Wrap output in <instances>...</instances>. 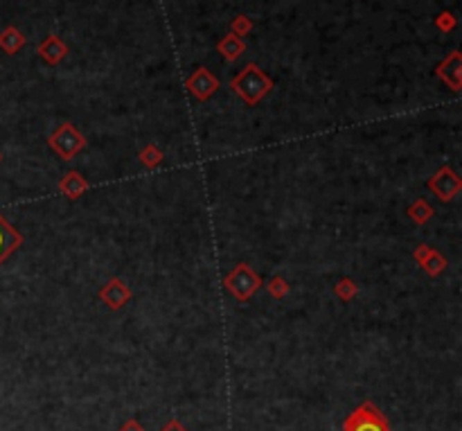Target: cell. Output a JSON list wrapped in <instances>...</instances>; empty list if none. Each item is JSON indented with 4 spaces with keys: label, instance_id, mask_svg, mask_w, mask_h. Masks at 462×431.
Returning a JSON list of instances; mask_svg holds the SVG:
<instances>
[{
    "label": "cell",
    "instance_id": "obj_8",
    "mask_svg": "<svg viewBox=\"0 0 462 431\" xmlns=\"http://www.w3.org/2000/svg\"><path fill=\"white\" fill-rule=\"evenodd\" d=\"M21 244H23V235L0 214V264L12 253H16V251L21 248Z\"/></svg>",
    "mask_w": 462,
    "mask_h": 431
},
{
    "label": "cell",
    "instance_id": "obj_12",
    "mask_svg": "<svg viewBox=\"0 0 462 431\" xmlns=\"http://www.w3.org/2000/svg\"><path fill=\"white\" fill-rule=\"evenodd\" d=\"M406 214H409L418 226H424V223H429L433 219L436 210H433V205L427 199H415L409 208H406Z\"/></svg>",
    "mask_w": 462,
    "mask_h": 431
},
{
    "label": "cell",
    "instance_id": "obj_14",
    "mask_svg": "<svg viewBox=\"0 0 462 431\" xmlns=\"http://www.w3.org/2000/svg\"><path fill=\"white\" fill-rule=\"evenodd\" d=\"M138 160L144 165V167H158L162 160H165V151H162L158 145H153V142H149V145H144L140 151H138Z\"/></svg>",
    "mask_w": 462,
    "mask_h": 431
},
{
    "label": "cell",
    "instance_id": "obj_10",
    "mask_svg": "<svg viewBox=\"0 0 462 431\" xmlns=\"http://www.w3.org/2000/svg\"><path fill=\"white\" fill-rule=\"evenodd\" d=\"M438 77L445 79V82H447L451 88H454V91H458V88H460V79H462L458 52H454V55L449 57V61H445V64L438 68Z\"/></svg>",
    "mask_w": 462,
    "mask_h": 431
},
{
    "label": "cell",
    "instance_id": "obj_6",
    "mask_svg": "<svg viewBox=\"0 0 462 431\" xmlns=\"http://www.w3.org/2000/svg\"><path fill=\"white\" fill-rule=\"evenodd\" d=\"M131 298H133L131 287L126 285L122 278H111V280L99 289V301H102L108 310H122Z\"/></svg>",
    "mask_w": 462,
    "mask_h": 431
},
{
    "label": "cell",
    "instance_id": "obj_16",
    "mask_svg": "<svg viewBox=\"0 0 462 431\" xmlns=\"http://www.w3.org/2000/svg\"><path fill=\"white\" fill-rule=\"evenodd\" d=\"M219 52L228 59V61H234L241 52H243V43L237 39V37H225L221 43H219Z\"/></svg>",
    "mask_w": 462,
    "mask_h": 431
},
{
    "label": "cell",
    "instance_id": "obj_15",
    "mask_svg": "<svg viewBox=\"0 0 462 431\" xmlns=\"http://www.w3.org/2000/svg\"><path fill=\"white\" fill-rule=\"evenodd\" d=\"M334 296H336L339 301H343V303H352L359 296V287H357V282L352 280V278H341V280L334 285Z\"/></svg>",
    "mask_w": 462,
    "mask_h": 431
},
{
    "label": "cell",
    "instance_id": "obj_1",
    "mask_svg": "<svg viewBox=\"0 0 462 431\" xmlns=\"http://www.w3.org/2000/svg\"><path fill=\"white\" fill-rule=\"evenodd\" d=\"M232 91L239 95V100H243L248 106L259 104L264 97L273 91V79H271L264 70H259L255 64H250L237 73V77L232 79Z\"/></svg>",
    "mask_w": 462,
    "mask_h": 431
},
{
    "label": "cell",
    "instance_id": "obj_11",
    "mask_svg": "<svg viewBox=\"0 0 462 431\" xmlns=\"http://www.w3.org/2000/svg\"><path fill=\"white\" fill-rule=\"evenodd\" d=\"M447 267H449L447 257L442 255L438 248H431V253L420 262V269H422V271L427 273V276H431V278L442 276V273L447 271Z\"/></svg>",
    "mask_w": 462,
    "mask_h": 431
},
{
    "label": "cell",
    "instance_id": "obj_4",
    "mask_svg": "<svg viewBox=\"0 0 462 431\" xmlns=\"http://www.w3.org/2000/svg\"><path fill=\"white\" fill-rule=\"evenodd\" d=\"M343 431H391V425L373 402H363L343 422Z\"/></svg>",
    "mask_w": 462,
    "mask_h": 431
},
{
    "label": "cell",
    "instance_id": "obj_9",
    "mask_svg": "<svg viewBox=\"0 0 462 431\" xmlns=\"http://www.w3.org/2000/svg\"><path fill=\"white\" fill-rule=\"evenodd\" d=\"M86 190H88V181L77 172V169H70V172H66V174L61 176V181H59V192H61L63 196H66V199L77 201L79 196H84Z\"/></svg>",
    "mask_w": 462,
    "mask_h": 431
},
{
    "label": "cell",
    "instance_id": "obj_3",
    "mask_svg": "<svg viewBox=\"0 0 462 431\" xmlns=\"http://www.w3.org/2000/svg\"><path fill=\"white\" fill-rule=\"evenodd\" d=\"M48 145L63 160H72L86 149V136L72 122H63L48 136Z\"/></svg>",
    "mask_w": 462,
    "mask_h": 431
},
{
    "label": "cell",
    "instance_id": "obj_7",
    "mask_svg": "<svg viewBox=\"0 0 462 431\" xmlns=\"http://www.w3.org/2000/svg\"><path fill=\"white\" fill-rule=\"evenodd\" d=\"M187 91L192 93L196 100L205 102L219 91V79H216L207 68H198L196 73L187 79Z\"/></svg>",
    "mask_w": 462,
    "mask_h": 431
},
{
    "label": "cell",
    "instance_id": "obj_20",
    "mask_svg": "<svg viewBox=\"0 0 462 431\" xmlns=\"http://www.w3.org/2000/svg\"><path fill=\"white\" fill-rule=\"evenodd\" d=\"M122 431H142V427L138 425V422H133V420H131V422H126Z\"/></svg>",
    "mask_w": 462,
    "mask_h": 431
},
{
    "label": "cell",
    "instance_id": "obj_5",
    "mask_svg": "<svg viewBox=\"0 0 462 431\" xmlns=\"http://www.w3.org/2000/svg\"><path fill=\"white\" fill-rule=\"evenodd\" d=\"M429 190L438 196L442 203L454 201L462 190V178L451 165H442L436 174L429 178Z\"/></svg>",
    "mask_w": 462,
    "mask_h": 431
},
{
    "label": "cell",
    "instance_id": "obj_18",
    "mask_svg": "<svg viewBox=\"0 0 462 431\" xmlns=\"http://www.w3.org/2000/svg\"><path fill=\"white\" fill-rule=\"evenodd\" d=\"M0 46H3L7 52H16L23 46V37L16 30H7L3 37H0Z\"/></svg>",
    "mask_w": 462,
    "mask_h": 431
},
{
    "label": "cell",
    "instance_id": "obj_17",
    "mask_svg": "<svg viewBox=\"0 0 462 431\" xmlns=\"http://www.w3.org/2000/svg\"><path fill=\"white\" fill-rule=\"evenodd\" d=\"M266 291L273 296L275 301H282V298H286V296H289V291H291V287H289V282L284 280L282 276H273L266 282Z\"/></svg>",
    "mask_w": 462,
    "mask_h": 431
},
{
    "label": "cell",
    "instance_id": "obj_13",
    "mask_svg": "<svg viewBox=\"0 0 462 431\" xmlns=\"http://www.w3.org/2000/svg\"><path fill=\"white\" fill-rule=\"evenodd\" d=\"M39 52H41V57L48 61V64H59V61L66 57V46H63V43L57 37H50L39 48Z\"/></svg>",
    "mask_w": 462,
    "mask_h": 431
},
{
    "label": "cell",
    "instance_id": "obj_19",
    "mask_svg": "<svg viewBox=\"0 0 462 431\" xmlns=\"http://www.w3.org/2000/svg\"><path fill=\"white\" fill-rule=\"evenodd\" d=\"M162 431H187L183 425H180L178 420H171V422H167L165 427H162Z\"/></svg>",
    "mask_w": 462,
    "mask_h": 431
},
{
    "label": "cell",
    "instance_id": "obj_2",
    "mask_svg": "<svg viewBox=\"0 0 462 431\" xmlns=\"http://www.w3.org/2000/svg\"><path fill=\"white\" fill-rule=\"evenodd\" d=\"M223 287L239 303H248L253 296L262 289V278L250 264L239 262V264H234L228 271V276L223 278Z\"/></svg>",
    "mask_w": 462,
    "mask_h": 431
},
{
    "label": "cell",
    "instance_id": "obj_21",
    "mask_svg": "<svg viewBox=\"0 0 462 431\" xmlns=\"http://www.w3.org/2000/svg\"><path fill=\"white\" fill-rule=\"evenodd\" d=\"M241 19H243V16H241ZM237 30H248V21H246V23L239 21V23H237Z\"/></svg>",
    "mask_w": 462,
    "mask_h": 431
}]
</instances>
